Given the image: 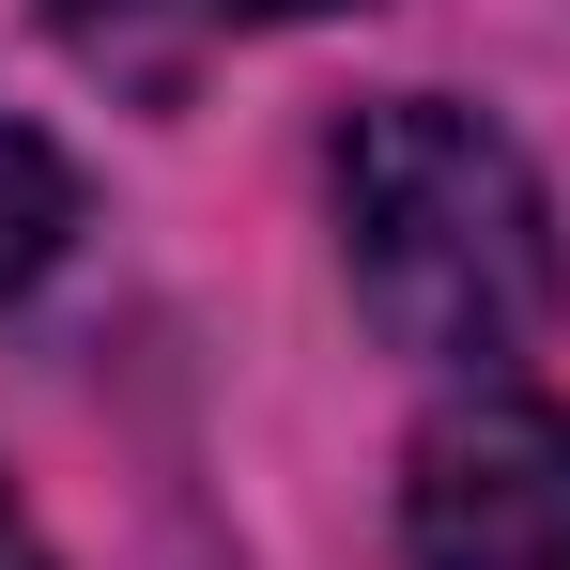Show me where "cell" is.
Wrapping results in <instances>:
<instances>
[{"label": "cell", "mask_w": 570, "mask_h": 570, "mask_svg": "<svg viewBox=\"0 0 570 570\" xmlns=\"http://www.w3.org/2000/svg\"><path fill=\"white\" fill-rule=\"evenodd\" d=\"M401 556L416 570H570V401L478 385L401 463Z\"/></svg>", "instance_id": "2"}, {"label": "cell", "mask_w": 570, "mask_h": 570, "mask_svg": "<svg viewBox=\"0 0 570 570\" xmlns=\"http://www.w3.org/2000/svg\"><path fill=\"white\" fill-rule=\"evenodd\" d=\"M62 232H78V170H62V155L0 108V293L47 278V263H62Z\"/></svg>", "instance_id": "4"}, {"label": "cell", "mask_w": 570, "mask_h": 570, "mask_svg": "<svg viewBox=\"0 0 570 570\" xmlns=\"http://www.w3.org/2000/svg\"><path fill=\"white\" fill-rule=\"evenodd\" d=\"M293 16H371V0H47V31L124 94H186L232 31H293Z\"/></svg>", "instance_id": "3"}, {"label": "cell", "mask_w": 570, "mask_h": 570, "mask_svg": "<svg viewBox=\"0 0 570 570\" xmlns=\"http://www.w3.org/2000/svg\"><path fill=\"white\" fill-rule=\"evenodd\" d=\"M0 570H47V540H31V509H16V478H0Z\"/></svg>", "instance_id": "5"}, {"label": "cell", "mask_w": 570, "mask_h": 570, "mask_svg": "<svg viewBox=\"0 0 570 570\" xmlns=\"http://www.w3.org/2000/svg\"><path fill=\"white\" fill-rule=\"evenodd\" d=\"M340 263H355V308H371L385 355L416 371H524L556 340V186L524 170L509 124H478L448 94H385L340 124Z\"/></svg>", "instance_id": "1"}]
</instances>
